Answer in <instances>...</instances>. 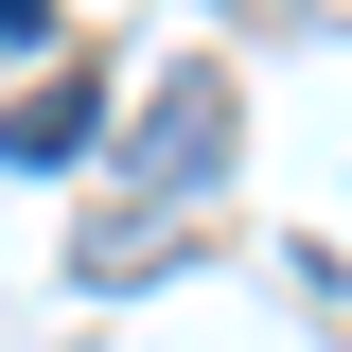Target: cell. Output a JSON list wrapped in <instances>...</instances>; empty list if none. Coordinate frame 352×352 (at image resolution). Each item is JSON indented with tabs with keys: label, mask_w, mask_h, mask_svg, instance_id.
I'll return each instance as SVG.
<instances>
[{
	"label": "cell",
	"mask_w": 352,
	"mask_h": 352,
	"mask_svg": "<svg viewBox=\"0 0 352 352\" xmlns=\"http://www.w3.org/2000/svg\"><path fill=\"white\" fill-rule=\"evenodd\" d=\"M0 53H53V0H0Z\"/></svg>",
	"instance_id": "3"
},
{
	"label": "cell",
	"mask_w": 352,
	"mask_h": 352,
	"mask_svg": "<svg viewBox=\"0 0 352 352\" xmlns=\"http://www.w3.org/2000/svg\"><path fill=\"white\" fill-rule=\"evenodd\" d=\"M212 159H229V88H212V71H159V106L124 124V176L176 194V176H212Z\"/></svg>",
	"instance_id": "1"
},
{
	"label": "cell",
	"mask_w": 352,
	"mask_h": 352,
	"mask_svg": "<svg viewBox=\"0 0 352 352\" xmlns=\"http://www.w3.org/2000/svg\"><path fill=\"white\" fill-rule=\"evenodd\" d=\"M88 141H106V88H36V106H0V159H18V176L88 159Z\"/></svg>",
	"instance_id": "2"
}]
</instances>
